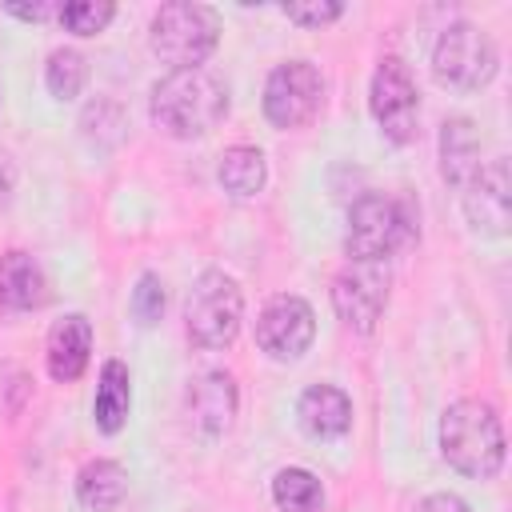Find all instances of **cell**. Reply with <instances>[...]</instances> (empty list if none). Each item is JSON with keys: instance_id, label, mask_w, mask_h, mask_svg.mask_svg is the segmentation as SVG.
Returning <instances> with one entry per match:
<instances>
[{"instance_id": "cell-1", "label": "cell", "mask_w": 512, "mask_h": 512, "mask_svg": "<svg viewBox=\"0 0 512 512\" xmlns=\"http://www.w3.org/2000/svg\"><path fill=\"white\" fill-rule=\"evenodd\" d=\"M152 124L172 136V140H196L204 132H212L224 112H228V88L204 72V68H184V72H168L164 80L152 84V100H148Z\"/></svg>"}, {"instance_id": "cell-2", "label": "cell", "mask_w": 512, "mask_h": 512, "mask_svg": "<svg viewBox=\"0 0 512 512\" xmlns=\"http://www.w3.org/2000/svg\"><path fill=\"white\" fill-rule=\"evenodd\" d=\"M440 456L472 480H488L504 464V428L492 404L456 400L440 416Z\"/></svg>"}, {"instance_id": "cell-3", "label": "cell", "mask_w": 512, "mask_h": 512, "mask_svg": "<svg viewBox=\"0 0 512 512\" xmlns=\"http://www.w3.org/2000/svg\"><path fill=\"white\" fill-rule=\"evenodd\" d=\"M216 40H220V16L208 4H192V0L160 4L148 32L152 52L164 64H172V72L200 68L216 52Z\"/></svg>"}, {"instance_id": "cell-4", "label": "cell", "mask_w": 512, "mask_h": 512, "mask_svg": "<svg viewBox=\"0 0 512 512\" xmlns=\"http://www.w3.org/2000/svg\"><path fill=\"white\" fill-rule=\"evenodd\" d=\"M412 240H416V220H412V212H408L404 200L368 192V196H360L352 204L348 232H344V248H348L352 260L384 264L388 256H396Z\"/></svg>"}, {"instance_id": "cell-5", "label": "cell", "mask_w": 512, "mask_h": 512, "mask_svg": "<svg viewBox=\"0 0 512 512\" xmlns=\"http://www.w3.org/2000/svg\"><path fill=\"white\" fill-rule=\"evenodd\" d=\"M240 320H244V296H240V284L220 272V268H208L200 272V280L192 284L188 300H184V328H188V340L204 352H216V348H228L240 332Z\"/></svg>"}, {"instance_id": "cell-6", "label": "cell", "mask_w": 512, "mask_h": 512, "mask_svg": "<svg viewBox=\"0 0 512 512\" xmlns=\"http://www.w3.org/2000/svg\"><path fill=\"white\" fill-rule=\"evenodd\" d=\"M432 76L452 92H476L496 76V44L468 20L448 24L432 48Z\"/></svg>"}, {"instance_id": "cell-7", "label": "cell", "mask_w": 512, "mask_h": 512, "mask_svg": "<svg viewBox=\"0 0 512 512\" xmlns=\"http://www.w3.org/2000/svg\"><path fill=\"white\" fill-rule=\"evenodd\" d=\"M324 104V76L308 60H284L264 80V116L272 128H304Z\"/></svg>"}, {"instance_id": "cell-8", "label": "cell", "mask_w": 512, "mask_h": 512, "mask_svg": "<svg viewBox=\"0 0 512 512\" xmlns=\"http://www.w3.org/2000/svg\"><path fill=\"white\" fill-rule=\"evenodd\" d=\"M368 108L372 120L380 124V132L392 144H408L416 140V120H420V96L412 84V72L404 68L400 56H384L372 72L368 84Z\"/></svg>"}, {"instance_id": "cell-9", "label": "cell", "mask_w": 512, "mask_h": 512, "mask_svg": "<svg viewBox=\"0 0 512 512\" xmlns=\"http://www.w3.org/2000/svg\"><path fill=\"white\" fill-rule=\"evenodd\" d=\"M388 304V268L372 260H348L332 280V308L352 332H372Z\"/></svg>"}, {"instance_id": "cell-10", "label": "cell", "mask_w": 512, "mask_h": 512, "mask_svg": "<svg viewBox=\"0 0 512 512\" xmlns=\"http://www.w3.org/2000/svg\"><path fill=\"white\" fill-rule=\"evenodd\" d=\"M316 340V316L312 304L300 296H272L256 316V344L272 360H300Z\"/></svg>"}, {"instance_id": "cell-11", "label": "cell", "mask_w": 512, "mask_h": 512, "mask_svg": "<svg viewBox=\"0 0 512 512\" xmlns=\"http://www.w3.org/2000/svg\"><path fill=\"white\" fill-rule=\"evenodd\" d=\"M464 216L484 236H504L512 220V180L504 160L480 164V172L464 184Z\"/></svg>"}, {"instance_id": "cell-12", "label": "cell", "mask_w": 512, "mask_h": 512, "mask_svg": "<svg viewBox=\"0 0 512 512\" xmlns=\"http://www.w3.org/2000/svg\"><path fill=\"white\" fill-rule=\"evenodd\" d=\"M88 356H92V324H88L80 312H68V316L56 320L52 332H48V348H44L48 376H52L56 384H72V380H80V372L88 368Z\"/></svg>"}, {"instance_id": "cell-13", "label": "cell", "mask_w": 512, "mask_h": 512, "mask_svg": "<svg viewBox=\"0 0 512 512\" xmlns=\"http://www.w3.org/2000/svg\"><path fill=\"white\" fill-rule=\"evenodd\" d=\"M188 416L204 436H220L236 416V380L228 372H204L188 384Z\"/></svg>"}, {"instance_id": "cell-14", "label": "cell", "mask_w": 512, "mask_h": 512, "mask_svg": "<svg viewBox=\"0 0 512 512\" xmlns=\"http://www.w3.org/2000/svg\"><path fill=\"white\" fill-rule=\"evenodd\" d=\"M48 300L44 268L28 252H4L0 256V304L12 312H32Z\"/></svg>"}, {"instance_id": "cell-15", "label": "cell", "mask_w": 512, "mask_h": 512, "mask_svg": "<svg viewBox=\"0 0 512 512\" xmlns=\"http://www.w3.org/2000/svg\"><path fill=\"white\" fill-rule=\"evenodd\" d=\"M480 172V136L476 124L464 116H452L440 124V176L456 188H464Z\"/></svg>"}, {"instance_id": "cell-16", "label": "cell", "mask_w": 512, "mask_h": 512, "mask_svg": "<svg viewBox=\"0 0 512 512\" xmlns=\"http://www.w3.org/2000/svg\"><path fill=\"white\" fill-rule=\"evenodd\" d=\"M296 416L320 440L344 436L352 428V400L332 384H312V388H304V396L296 404Z\"/></svg>"}, {"instance_id": "cell-17", "label": "cell", "mask_w": 512, "mask_h": 512, "mask_svg": "<svg viewBox=\"0 0 512 512\" xmlns=\"http://www.w3.org/2000/svg\"><path fill=\"white\" fill-rule=\"evenodd\" d=\"M128 404H132V380L128 368L120 360H104L100 368V384H96V400H92V420L100 432H120L128 420Z\"/></svg>"}, {"instance_id": "cell-18", "label": "cell", "mask_w": 512, "mask_h": 512, "mask_svg": "<svg viewBox=\"0 0 512 512\" xmlns=\"http://www.w3.org/2000/svg\"><path fill=\"white\" fill-rule=\"evenodd\" d=\"M264 176H268V164H264V152L252 148V144H232L220 164H216V180L228 196L236 200H248L264 188Z\"/></svg>"}, {"instance_id": "cell-19", "label": "cell", "mask_w": 512, "mask_h": 512, "mask_svg": "<svg viewBox=\"0 0 512 512\" xmlns=\"http://www.w3.org/2000/svg\"><path fill=\"white\" fill-rule=\"evenodd\" d=\"M128 488V476L116 460H88L76 476V500L92 512H104V508H116L120 496Z\"/></svg>"}, {"instance_id": "cell-20", "label": "cell", "mask_w": 512, "mask_h": 512, "mask_svg": "<svg viewBox=\"0 0 512 512\" xmlns=\"http://www.w3.org/2000/svg\"><path fill=\"white\" fill-rule=\"evenodd\" d=\"M272 500L280 512H316L324 504V488L308 468H280L272 480Z\"/></svg>"}, {"instance_id": "cell-21", "label": "cell", "mask_w": 512, "mask_h": 512, "mask_svg": "<svg viewBox=\"0 0 512 512\" xmlns=\"http://www.w3.org/2000/svg\"><path fill=\"white\" fill-rule=\"evenodd\" d=\"M44 80H48V92L56 100H72V96H80V88L88 80V64L76 48H56L44 64Z\"/></svg>"}, {"instance_id": "cell-22", "label": "cell", "mask_w": 512, "mask_h": 512, "mask_svg": "<svg viewBox=\"0 0 512 512\" xmlns=\"http://www.w3.org/2000/svg\"><path fill=\"white\" fill-rule=\"evenodd\" d=\"M112 16H116V4H108V0H68V4L56 8V20H60L68 32H76V36H96V32H104Z\"/></svg>"}, {"instance_id": "cell-23", "label": "cell", "mask_w": 512, "mask_h": 512, "mask_svg": "<svg viewBox=\"0 0 512 512\" xmlns=\"http://www.w3.org/2000/svg\"><path fill=\"white\" fill-rule=\"evenodd\" d=\"M132 316H136L144 328L164 316V280H160L156 272H144V276L136 280V288H132Z\"/></svg>"}, {"instance_id": "cell-24", "label": "cell", "mask_w": 512, "mask_h": 512, "mask_svg": "<svg viewBox=\"0 0 512 512\" xmlns=\"http://www.w3.org/2000/svg\"><path fill=\"white\" fill-rule=\"evenodd\" d=\"M344 12L340 0H312V4H284V16L300 28H320V24H332L336 16Z\"/></svg>"}, {"instance_id": "cell-25", "label": "cell", "mask_w": 512, "mask_h": 512, "mask_svg": "<svg viewBox=\"0 0 512 512\" xmlns=\"http://www.w3.org/2000/svg\"><path fill=\"white\" fill-rule=\"evenodd\" d=\"M0 392H8V396L0 400L4 412L16 416V412L24 408V400L32 396V380H28V372H24L20 364H0Z\"/></svg>"}, {"instance_id": "cell-26", "label": "cell", "mask_w": 512, "mask_h": 512, "mask_svg": "<svg viewBox=\"0 0 512 512\" xmlns=\"http://www.w3.org/2000/svg\"><path fill=\"white\" fill-rule=\"evenodd\" d=\"M416 512H468V504L460 496H452V492H432V496H424L416 504Z\"/></svg>"}, {"instance_id": "cell-27", "label": "cell", "mask_w": 512, "mask_h": 512, "mask_svg": "<svg viewBox=\"0 0 512 512\" xmlns=\"http://www.w3.org/2000/svg\"><path fill=\"white\" fill-rule=\"evenodd\" d=\"M4 12L20 20H44V16H56V4H4Z\"/></svg>"}, {"instance_id": "cell-28", "label": "cell", "mask_w": 512, "mask_h": 512, "mask_svg": "<svg viewBox=\"0 0 512 512\" xmlns=\"http://www.w3.org/2000/svg\"><path fill=\"white\" fill-rule=\"evenodd\" d=\"M8 196H12V168H8V160L0 156V208L8 204Z\"/></svg>"}]
</instances>
